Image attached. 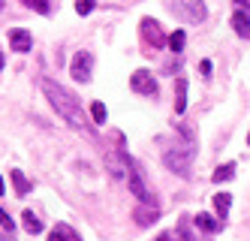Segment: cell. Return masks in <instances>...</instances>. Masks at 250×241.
Here are the masks:
<instances>
[{
	"instance_id": "cell-19",
	"label": "cell",
	"mask_w": 250,
	"mask_h": 241,
	"mask_svg": "<svg viewBox=\"0 0 250 241\" xmlns=\"http://www.w3.org/2000/svg\"><path fill=\"white\" fill-rule=\"evenodd\" d=\"M12 184H15V193H19V196H24V193L30 190V181H27L24 172H19V169L12 172Z\"/></svg>"
},
{
	"instance_id": "cell-26",
	"label": "cell",
	"mask_w": 250,
	"mask_h": 241,
	"mask_svg": "<svg viewBox=\"0 0 250 241\" xmlns=\"http://www.w3.org/2000/svg\"><path fill=\"white\" fill-rule=\"evenodd\" d=\"M157 241H172V235H169V232H160V235H157Z\"/></svg>"
},
{
	"instance_id": "cell-1",
	"label": "cell",
	"mask_w": 250,
	"mask_h": 241,
	"mask_svg": "<svg viewBox=\"0 0 250 241\" xmlns=\"http://www.w3.org/2000/svg\"><path fill=\"white\" fill-rule=\"evenodd\" d=\"M40 90L45 94V100L51 103V109L69 124V127H76V130H82L84 127V115H82V109H79V103H76V97L69 94L66 88H61L58 82H51V79H42L40 82Z\"/></svg>"
},
{
	"instance_id": "cell-8",
	"label": "cell",
	"mask_w": 250,
	"mask_h": 241,
	"mask_svg": "<svg viewBox=\"0 0 250 241\" xmlns=\"http://www.w3.org/2000/svg\"><path fill=\"white\" fill-rule=\"evenodd\" d=\"M139 27H142V36H145V40H148L154 48H163V45L169 43V36L160 30V24L154 22V18H142V24H139Z\"/></svg>"
},
{
	"instance_id": "cell-21",
	"label": "cell",
	"mask_w": 250,
	"mask_h": 241,
	"mask_svg": "<svg viewBox=\"0 0 250 241\" xmlns=\"http://www.w3.org/2000/svg\"><path fill=\"white\" fill-rule=\"evenodd\" d=\"M91 115H94L97 124H105V118H109V112H105L103 103H91Z\"/></svg>"
},
{
	"instance_id": "cell-3",
	"label": "cell",
	"mask_w": 250,
	"mask_h": 241,
	"mask_svg": "<svg viewBox=\"0 0 250 241\" xmlns=\"http://www.w3.org/2000/svg\"><path fill=\"white\" fill-rule=\"evenodd\" d=\"M190 151L187 148H169V151L163 154V163H166V169H172V172H178V175H187L190 172Z\"/></svg>"
},
{
	"instance_id": "cell-6",
	"label": "cell",
	"mask_w": 250,
	"mask_h": 241,
	"mask_svg": "<svg viewBox=\"0 0 250 241\" xmlns=\"http://www.w3.org/2000/svg\"><path fill=\"white\" fill-rule=\"evenodd\" d=\"M127 187H130V193L142 202V205H151V190H148V184H145V178H142V169L133 163V169H130V175H127Z\"/></svg>"
},
{
	"instance_id": "cell-30",
	"label": "cell",
	"mask_w": 250,
	"mask_h": 241,
	"mask_svg": "<svg viewBox=\"0 0 250 241\" xmlns=\"http://www.w3.org/2000/svg\"><path fill=\"white\" fill-rule=\"evenodd\" d=\"M3 6H6V3H3V0H0V12H3Z\"/></svg>"
},
{
	"instance_id": "cell-13",
	"label": "cell",
	"mask_w": 250,
	"mask_h": 241,
	"mask_svg": "<svg viewBox=\"0 0 250 241\" xmlns=\"http://www.w3.org/2000/svg\"><path fill=\"white\" fill-rule=\"evenodd\" d=\"M187 112V79H175V115Z\"/></svg>"
},
{
	"instance_id": "cell-20",
	"label": "cell",
	"mask_w": 250,
	"mask_h": 241,
	"mask_svg": "<svg viewBox=\"0 0 250 241\" xmlns=\"http://www.w3.org/2000/svg\"><path fill=\"white\" fill-rule=\"evenodd\" d=\"M24 6L37 9L40 15H48V12H51V3H48V0H24Z\"/></svg>"
},
{
	"instance_id": "cell-4",
	"label": "cell",
	"mask_w": 250,
	"mask_h": 241,
	"mask_svg": "<svg viewBox=\"0 0 250 241\" xmlns=\"http://www.w3.org/2000/svg\"><path fill=\"white\" fill-rule=\"evenodd\" d=\"M91 69H94V54L91 51H79L73 61H69V76L76 82H91Z\"/></svg>"
},
{
	"instance_id": "cell-29",
	"label": "cell",
	"mask_w": 250,
	"mask_h": 241,
	"mask_svg": "<svg viewBox=\"0 0 250 241\" xmlns=\"http://www.w3.org/2000/svg\"><path fill=\"white\" fill-rule=\"evenodd\" d=\"M0 69H3V54H0Z\"/></svg>"
},
{
	"instance_id": "cell-28",
	"label": "cell",
	"mask_w": 250,
	"mask_h": 241,
	"mask_svg": "<svg viewBox=\"0 0 250 241\" xmlns=\"http://www.w3.org/2000/svg\"><path fill=\"white\" fill-rule=\"evenodd\" d=\"M238 3H241V6H247V9H250V0H238Z\"/></svg>"
},
{
	"instance_id": "cell-23",
	"label": "cell",
	"mask_w": 250,
	"mask_h": 241,
	"mask_svg": "<svg viewBox=\"0 0 250 241\" xmlns=\"http://www.w3.org/2000/svg\"><path fill=\"white\" fill-rule=\"evenodd\" d=\"M0 229H3V232H6V235L12 238V229H15V223H12V217H9V214H6L3 208H0Z\"/></svg>"
},
{
	"instance_id": "cell-15",
	"label": "cell",
	"mask_w": 250,
	"mask_h": 241,
	"mask_svg": "<svg viewBox=\"0 0 250 241\" xmlns=\"http://www.w3.org/2000/svg\"><path fill=\"white\" fill-rule=\"evenodd\" d=\"M232 178H235V163H223V166H217V169H214V175H211L214 184H223V181H232Z\"/></svg>"
},
{
	"instance_id": "cell-25",
	"label": "cell",
	"mask_w": 250,
	"mask_h": 241,
	"mask_svg": "<svg viewBox=\"0 0 250 241\" xmlns=\"http://www.w3.org/2000/svg\"><path fill=\"white\" fill-rule=\"evenodd\" d=\"M199 69H202V76H211V61H202Z\"/></svg>"
},
{
	"instance_id": "cell-11",
	"label": "cell",
	"mask_w": 250,
	"mask_h": 241,
	"mask_svg": "<svg viewBox=\"0 0 250 241\" xmlns=\"http://www.w3.org/2000/svg\"><path fill=\"white\" fill-rule=\"evenodd\" d=\"M196 226H199V232L214 235V232H220V229H223V220H220V217H214V214H196Z\"/></svg>"
},
{
	"instance_id": "cell-31",
	"label": "cell",
	"mask_w": 250,
	"mask_h": 241,
	"mask_svg": "<svg viewBox=\"0 0 250 241\" xmlns=\"http://www.w3.org/2000/svg\"><path fill=\"white\" fill-rule=\"evenodd\" d=\"M247 145H250V136H247Z\"/></svg>"
},
{
	"instance_id": "cell-12",
	"label": "cell",
	"mask_w": 250,
	"mask_h": 241,
	"mask_svg": "<svg viewBox=\"0 0 250 241\" xmlns=\"http://www.w3.org/2000/svg\"><path fill=\"white\" fill-rule=\"evenodd\" d=\"M48 241H82V238H79V232L69 223H58L55 229L48 232Z\"/></svg>"
},
{
	"instance_id": "cell-22",
	"label": "cell",
	"mask_w": 250,
	"mask_h": 241,
	"mask_svg": "<svg viewBox=\"0 0 250 241\" xmlns=\"http://www.w3.org/2000/svg\"><path fill=\"white\" fill-rule=\"evenodd\" d=\"M94 6H97V0H76V12L79 15H91Z\"/></svg>"
},
{
	"instance_id": "cell-16",
	"label": "cell",
	"mask_w": 250,
	"mask_h": 241,
	"mask_svg": "<svg viewBox=\"0 0 250 241\" xmlns=\"http://www.w3.org/2000/svg\"><path fill=\"white\" fill-rule=\"evenodd\" d=\"M229 205H232V196H229V193H217V196H214V208H217V217H220V220H226Z\"/></svg>"
},
{
	"instance_id": "cell-17",
	"label": "cell",
	"mask_w": 250,
	"mask_h": 241,
	"mask_svg": "<svg viewBox=\"0 0 250 241\" xmlns=\"http://www.w3.org/2000/svg\"><path fill=\"white\" fill-rule=\"evenodd\" d=\"M21 223H24V229H27L30 235H40V232L45 229V226H42V223H40V220H37V217H33L30 211H24V214H21Z\"/></svg>"
},
{
	"instance_id": "cell-24",
	"label": "cell",
	"mask_w": 250,
	"mask_h": 241,
	"mask_svg": "<svg viewBox=\"0 0 250 241\" xmlns=\"http://www.w3.org/2000/svg\"><path fill=\"white\" fill-rule=\"evenodd\" d=\"M178 238H181V241H196L193 232H190V223H187V220H181V226H178Z\"/></svg>"
},
{
	"instance_id": "cell-5",
	"label": "cell",
	"mask_w": 250,
	"mask_h": 241,
	"mask_svg": "<svg viewBox=\"0 0 250 241\" xmlns=\"http://www.w3.org/2000/svg\"><path fill=\"white\" fill-rule=\"evenodd\" d=\"M105 169L115 178H127L133 169V160L127 157V151H105Z\"/></svg>"
},
{
	"instance_id": "cell-2",
	"label": "cell",
	"mask_w": 250,
	"mask_h": 241,
	"mask_svg": "<svg viewBox=\"0 0 250 241\" xmlns=\"http://www.w3.org/2000/svg\"><path fill=\"white\" fill-rule=\"evenodd\" d=\"M169 9L181 18V22H187V24H199V22H205V15H208L202 0H169Z\"/></svg>"
},
{
	"instance_id": "cell-14",
	"label": "cell",
	"mask_w": 250,
	"mask_h": 241,
	"mask_svg": "<svg viewBox=\"0 0 250 241\" xmlns=\"http://www.w3.org/2000/svg\"><path fill=\"white\" fill-rule=\"evenodd\" d=\"M232 27H235V33L241 36V40H250V18H247V12L232 15Z\"/></svg>"
},
{
	"instance_id": "cell-10",
	"label": "cell",
	"mask_w": 250,
	"mask_h": 241,
	"mask_svg": "<svg viewBox=\"0 0 250 241\" xmlns=\"http://www.w3.org/2000/svg\"><path fill=\"white\" fill-rule=\"evenodd\" d=\"M133 220H136L139 226H151V223H157V220H160V211L154 205H139L133 211Z\"/></svg>"
},
{
	"instance_id": "cell-9",
	"label": "cell",
	"mask_w": 250,
	"mask_h": 241,
	"mask_svg": "<svg viewBox=\"0 0 250 241\" xmlns=\"http://www.w3.org/2000/svg\"><path fill=\"white\" fill-rule=\"evenodd\" d=\"M9 45H12V51H30L33 40H30V33H27V30L15 27V30H9Z\"/></svg>"
},
{
	"instance_id": "cell-7",
	"label": "cell",
	"mask_w": 250,
	"mask_h": 241,
	"mask_svg": "<svg viewBox=\"0 0 250 241\" xmlns=\"http://www.w3.org/2000/svg\"><path fill=\"white\" fill-rule=\"evenodd\" d=\"M130 88L136 90V94H145V97H154L157 94V82L148 69H136L133 79H130Z\"/></svg>"
},
{
	"instance_id": "cell-18",
	"label": "cell",
	"mask_w": 250,
	"mask_h": 241,
	"mask_svg": "<svg viewBox=\"0 0 250 241\" xmlns=\"http://www.w3.org/2000/svg\"><path fill=\"white\" fill-rule=\"evenodd\" d=\"M184 43H187V40H184V30H175V33L169 36L166 45L172 48V54H181V51H184Z\"/></svg>"
},
{
	"instance_id": "cell-27",
	"label": "cell",
	"mask_w": 250,
	"mask_h": 241,
	"mask_svg": "<svg viewBox=\"0 0 250 241\" xmlns=\"http://www.w3.org/2000/svg\"><path fill=\"white\" fill-rule=\"evenodd\" d=\"M3 190H6V184H3V178H0V196H3Z\"/></svg>"
}]
</instances>
